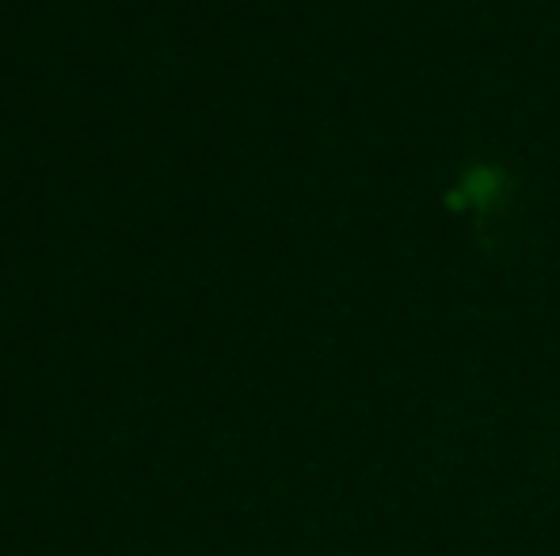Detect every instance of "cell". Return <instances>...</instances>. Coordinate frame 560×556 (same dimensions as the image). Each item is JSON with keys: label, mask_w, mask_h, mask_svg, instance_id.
<instances>
[{"label": "cell", "mask_w": 560, "mask_h": 556, "mask_svg": "<svg viewBox=\"0 0 560 556\" xmlns=\"http://www.w3.org/2000/svg\"><path fill=\"white\" fill-rule=\"evenodd\" d=\"M503 176L495 168H472L469 176L457 184V191L450 194L454 210H495L500 206Z\"/></svg>", "instance_id": "obj_1"}]
</instances>
